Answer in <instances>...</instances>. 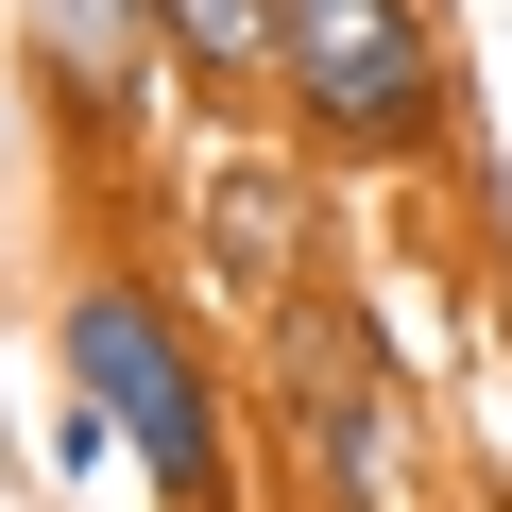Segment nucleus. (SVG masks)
Returning a JSON list of instances; mask_svg holds the SVG:
<instances>
[{"label":"nucleus","mask_w":512,"mask_h":512,"mask_svg":"<svg viewBox=\"0 0 512 512\" xmlns=\"http://www.w3.org/2000/svg\"><path fill=\"white\" fill-rule=\"evenodd\" d=\"M35 478L86 512V495H103V478H137V461H120V427H103L86 393H52V376H35Z\"/></svg>","instance_id":"7"},{"label":"nucleus","mask_w":512,"mask_h":512,"mask_svg":"<svg viewBox=\"0 0 512 512\" xmlns=\"http://www.w3.org/2000/svg\"><path fill=\"white\" fill-rule=\"evenodd\" d=\"M35 154V86H18V35H0V171Z\"/></svg>","instance_id":"8"},{"label":"nucleus","mask_w":512,"mask_h":512,"mask_svg":"<svg viewBox=\"0 0 512 512\" xmlns=\"http://www.w3.org/2000/svg\"><path fill=\"white\" fill-rule=\"evenodd\" d=\"M239 393L274 512H427V376L359 274H308L274 325H239Z\"/></svg>","instance_id":"2"},{"label":"nucleus","mask_w":512,"mask_h":512,"mask_svg":"<svg viewBox=\"0 0 512 512\" xmlns=\"http://www.w3.org/2000/svg\"><path fill=\"white\" fill-rule=\"evenodd\" d=\"M137 222H154V256L222 308V325H274L308 274H342V188L256 120V137H171L154 154V188H137Z\"/></svg>","instance_id":"4"},{"label":"nucleus","mask_w":512,"mask_h":512,"mask_svg":"<svg viewBox=\"0 0 512 512\" xmlns=\"http://www.w3.org/2000/svg\"><path fill=\"white\" fill-rule=\"evenodd\" d=\"M0 35H18V86H35V154L69 188L137 205L154 154L188 137L171 52H154V0H0Z\"/></svg>","instance_id":"5"},{"label":"nucleus","mask_w":512,"mask_h":512,"mask_svg":"<svg viewBox=\"0 0 512 512\" xmlns=\"http://www.w3.org/2000/svg\"><path fill=\"white\" fill-rule=\"evenodd\" d=\"M274 137L325 188L461 171V18L444 0H274Z\"/></svg>","instance_id":"3"},{"label":"nucleus","mask_w":512,"mask_h":512,"mask_svg":"<svg viewBox=\"0 0 512 512\" xmlns=\"http://www.w3.org/2000/svg\"><path fill=\"white\" fill-rule=\"evenodd\" d=\"M154 52H171L188 137H256L274 120V0H154Z\"/></svg>","instance_id":"6"},{"label":"nucleus","mask_w":512,"mask_h":512,"mask_svg":"<svg viewBox=\"0 0 512 512\" xmlns=\"http://www.w3.org/2000/svg\"><path fill=\"white\" fill-rule=\"evenodd\" d=\"M35 376L120 427L137 512H274V461H256V393H239V359H222V308L171 274L154 239H69V256H52Z\"/></svg>","instance_id":"1"}]
</instances>
